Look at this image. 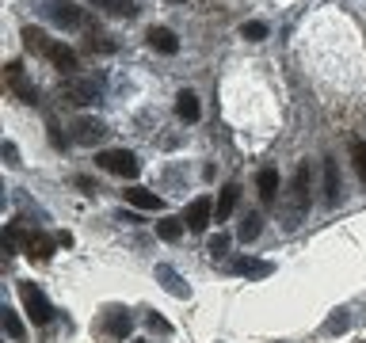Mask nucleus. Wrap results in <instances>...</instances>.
<instances>
[{
    "instance_id": "1",
    "label": "nucleus",
    "mask_w": 366,
    "mask_h": 343,
    "mask_svg": "<svg viewBox=\"0 0 366 343\" xmlns=\"http://www.w3.org/2000/svg\"><path fill=\"white\" fill-rule=\"evenodd\" d=\"M96 164L103 172H111V176H122V179H134L137 172H142V164H137V156L130 153V149H103V153L96 156Z\"/></svg>"
},
{
    "instance_id": "2",
    "label": "nucleus",
    "mask_w": 366,
    "mask_h": 343,
    "mask_svg": "<svg viewBox=\"0 0 366 343\" xmlns=\"http://www.w3.org/2000/svg\"><path fill=\"white\" fill-rule=\"evenodd\" d=\"M19 302H23V309H27V317L34 324H50L54 320V305L46 302V294L34 282H19Z\"/></svg>"
},
{
    "instance_id": "3",
    "label": "nucleus",
    "mask_w": 366,
    "mask_h": 343,
    "mask_svg": "<svg viewBox=\"0 0 366 343\" xmlns=\"http://www.w3.org/2000/svg\"><path fill=\"white\" fill-rule=\"evenodd\" d=\"M309 210V168L302 164L294 172V183H290V222L286 225H297V217Z\"/></svg>"
},
{
    "instance_id": "4",
    "label": "nucleus",
    "mask_w": 366,
    "mask_h": 343,
    "mask_svg": "<svg viewBox=\"0 0 366 343\" xmlns=\"http://www.w3.org/2000/svg\"><path fill=\"white\" fill-rule=\"evenodd\" d=\"M46 16H50L57 27H80L84 23V11H80L73 0H46Z\"/></svg>"
},
{
    "instance_id": "5",
    "label": "nucleus",
    "mask_w": 366,
    "mask_h": 343,
    "mask_svg": "<svg viewBox=\"0 0 366 343\" xmlns=\"http://www.w3.org/2000/svg\"><path fill=\"white\" fill-rule=\"evenodd\" d=\"M65 96H69V103L88 107V103H99L103 88H99V80H69V84H65Z\"/></svg>"
},
{
    "instance_id": "6",
    "label": "nucleus",
    "mask_w": 366,
    "mask_h": 343,
    "mask_svg": "<svg viewBox=\"0 0 366 343\" xmlns=\"http://www.w3.org/2000/svg\"><path fill=\"white\" fill-rule=\"evenodd\" d=\"M183 222H187L191 233H202V229L214 222V202H210V199H194V202L187 206V217H183Z\"/></svg>"
},
{
    "instance_id": "7",
    "label": "nucleus",
    "mask_w": 366,
    "mask_h": 343,
    "mask_svg": "<svg viewBox=\"0 0 366 343\" xmlns=\"http://www.w3.org/2000/svg\"><path fill=\"white\" fill-rule=\"evenodd\" d=\"M229 271H233V274H244V279H267V274L274 271V263L252 259V256H237L233 263H229Z\"/></svg>"
},
{
    "instance_id": "8",
    "label": "nucleus",
    "mask_w": 366,
    "mask_h": 343,
    "mask_svg": "<svg viewBox=\"0 0 366 343\" xmlns=\"http://www.w3.org/2000/svg\"><path fill=\"white\" fill-rule=\"evenodd\" d=\"M42 57H46V61H54L61 73H73V69H76V54L69 50L65 42H54L50 39V42H46V50H42Z\"/></svg>"
},
{
    "instance_id": "9",
    "label": "nucleus",
    "mask_w": 366,
    "mask_h": 343,
    "mask_svg": "<svg viewBox=\"0 0 366 343\" xmlns=\"http://www.w3.org/2000/svg\"><path fill=\"white\" fill-rule=\"evenodd\" d=\"M8 84H11V91H16L23 103H39V91H34L31 80H23V65H19V61L8 65Z\"/></svg>"
},
{
    "instance_id": "10",
    "label": "nucleus",
    "mask_w": 366,
    "mask_h": 343,
    "mask_svg": "<svg viewBox=\"0 0 366 343\" xmlns=\"http://www.w3.org/2000/svg\"><path fill=\"white\" fill-rule=\"evenodd\" d=\"M73 137H76L80 145L103 141V137H107V122H99V119H76V126H73Z\"/></svg>"
},
{
    "instance_id": "11",
    "label": "nucleus",
    "mask_w": 366,
    "mask_h": 343,
    "mask_svg": "<svg viewBox=\"0 0 366 343\" xmlns=\"http://www.w3.org/2000/svg\"><path fill=\"white\" fill-rule=\"evenodd\" d=\"M23 252H27L31 259L46 263V259L54 256V237H46V233H27V237H23Z\"/></svg>"
},
{
    "instance_id": "12",
    "label": "nucleus",
    "mask_w": 366,
    "mask_h": 343,
    "mask_svg": "<svg viewBox=\"0 0 366 343\" xmlns=\"http://www.w3.org/2000/svg\"><path fill=\"white\" fill-rule=\"evenodd\" d=\"M157 279L164 282V290L168 294H176V297H191V286H187V279L176 271V267H168V263H160L157 267Z\"/></svg>"
},
{
    "instance_id": "13",
    "label": "nucleus",
    "mask_w": 366,
    "mask_h": 343,
    "mask_svg": "<svg viewBox=\"0 0 366 343\" xmlns=\"http://www.w3.org/2000/svg\"><path fill=\"white\" fill-rule=\"evenodd\" d=\"M237 199H240V187L237 183H225L222 194H217V206H214V222H229L237 210Z\"/></svg>"
},
{
    "instance_id": "14",
    "label": "nucleus",
    "mask_w": 366,
    "mask_h": 343,
    "mask_svg": "<svg viewBox=\"0 0 366 343\" xmlns=\"http://www.w3.org/2000/svg\"><path fill=\"white\" fill-rule=\"evenodd\" d=\"M149 46H153V50H160V54H176L179 50V39H176V31H168V27H149Z\"/></svg>"
},
{
    "instance_id": "15",
    "label": "nucleus",
    "mask_w": 366,
    "mask_h": 343,
    "mask_svg": "<svg viewBox=\"0 0 366 343\" xmlns=\"http://www.w3.org/2000/svg\"><path fill=\"white\" fill-rule=\"evenodd\" d=\"M256 187H259V199L271 206L274 199H279V172H274V168H263L259 176H256Z\"/></svg>"
},
{
    "instance_id": "16",
    "label": "nucleus",
    "mask_w": 366,
    "mask_h": 343,
    "mask_svg": "<svg viewBox=\"0 0 366 343\" xmlns=\"http://www.w3.org/2000/svg\"><path fill=\"white\" fill-rule=\"evenodd\" d=\"M176 114L183 122H199V114H202L199 96H194V91H179V96H176Z\"/></svg>"
},
{
    "instance_id": "17",
    "label": "nucleus",
    "mask_w": 366,
    "mask_h": 343,
    "mask_svg": "<svg viewBox=\"0 0 366 343\" xmlns=\"http://www.w3.org/2000/svg\"><path fill=\"white\" fill-rule=\"evenodd\" d=\"M126 194V202L130 206H137V210H160V194H153V191H145V187H130V191H122Z\"/></svg>"
},
{
    "instance_id": "18",
    "label": "nucleus",
    "mask_w": 366,
    "mask_h": 343,
    "mask_svg": "<svg viewBox=\"0 0 366 343\" xmlns=\"http://www.w3.org/2000/svg\"><path fill=\"white\" fill-rule=\"evenodd\" d=\"M103 328H107V336H114V339H122V336H130L134 320L126 317L122 309H111V313H107V320H103Z\"/></svg>"
},
{
    "instance_id": "19",
    "label": "nucleus",
    "mask_w": 366,
    "mask_h": 343,
    "mask_svg": "<svg viewBox=\"0 0 366 343\" xmlns=\"http://www.w3.org/2000/svg\"><path fill=\"white\" fill-rule=\"evenodd\" d=\"M325 202L328 206L340 202V168H336V160H325Z\"/></svg>"
},
{
    "instance_id": "20",
    "label": "nucleus",
    "mask_w": 366,
    "mask_h": 343,
    "mask_svg": "<svg viewBox=\"0 0 366 343\" xmlns=\"http://www.w3.org/2000/svg\"><path fill=\"white\" fill-rule=\"evenodd\" d=\"M157 237L168 240V244H172V240H179L183 237V222H179V217H164V222H157Z\"/></svg>"
},
{
    "instance_id": "21",
    "label": "nucleus",
    "mask_w": 366,
    "mask_h": 343,
    "mask_svg": "<svg viewBox=\"0 0 366 343\" xmlns=\"http://www.w3.org/2000/svg\"><path fill=\"white\" fill-rule=\"evenodd\" d=\"M259 229H263V217L259 214H244V222H240V240H256L259 237Z\"/></svg>"
},
{
    "instance_id": "22",
    "label": "nucleus",
    "mask_w": 366,
    "mask_h": 343,
    "mask_svg": "<svg viewBox=\"0 0 366 343\" xmlns=\"http://www.w3.org/2000/svg\"><path fill=\"white\" fill-rule=\"evenodd\" d=\"M46 42H50V39H46L39 27H23V46H27V50L42 54V50H46Z\"/></svg>"
},
{
    "instance_id": "23",
    "label": "nucleus",
    "mask_w": 366,
    "mask_h": 343,
    "mask_svg": "<svg viewBox=\"0 0 366 343\" xmlns=\"http://www.w3.org/2000/svg\"><path fill=\"white\" fill-rule=\"evenodd\" d=\"M0 317H4V332L11 339H23V320H19V313L16 309H0Z\"/></svg>"
},
{
    "instance_id": "24",
    "label": "nucleus",
    "mask_w": 366,
    "mask_h": 343,
    "mask_svg": "<svg viewBox=\"0 0 366 343\" xmlns=\"http://www.w3.org/2000/svg\"><path fill=\"white\" fill-rule=\"evenodd\" d=\"M99 4L107 8L111 16H126V19L137 16V4H134V0H99Z\"/></svg>"
},
{
    "instance_id": "25",
    "label": "nucleus",
    "mask_w": 366,
    "mask_h": 343,
    "mask_svg": "<svg viewBox=\"0 0 366 343\" xmlns=\"http://www.w3.org/2000/svg\"><path fill=\"white\" fill-rule=\"evenodd\" d=\"M351 160H355V172H359L362 183H366V141H362V137H355V141H351Z\"/></svg>"
},
{
    "instance_id": "26",
    "label": "nucleus",
    "mask_w": 366,
    "mask_h": 343,
    "mask_svg": "<svg viewBox=\"0 0 366 343\" xmlns=\"http://www.w3.org/2000/svg\"><path fill=\"white\" fill-rule=\"evenodd\" d=\"M240 34H244L248 42H263V39H267V23L252 19V23H244V27H240Z\"/></svg>"
},
{
    "instance_id": "27",
    "label": "nucleus",
    "mask_w": 366,
    "mask_h": 343,
    "mask_svg": "<svg viewBox=\"0 0 366 343\" xmlns=\"http://www.w3.org/2000/svg\"><path fill=\"white\" fill-rule=\"evenodd\" d=\"M225 248H229V237L225 233H214V240H210V248H206V252H210V256H222Z\"/></svg>"
},
{
    "instance_id": "28",
    "label": "nucleus",
    "mask_w": 366,
    "mask_h": 343,
    "mask_svg": "<svg viewBox=\"0 0 366 343\" xmlns=\"http://www.w3.org/2000/svg\"><path fill=\"white\" fill-rule=\"evenodd\" d=\"M149 328H157V332H172V324L164 317H157V313H149Z\"/></svg>"
},
{
    "instance_id": "29",
    "label": "nucleus",
    "mask_w": 366,
    "mask_h": 343,
    "mask_svg": "<svg viewBox=\"0 0 366 343\" xmlns=\"http://www.w3.org/2000/svg\"><path fill=\"white\" fill-rule=\"evenodd\" d=\"M4 160H8V164H11V168H16V164H19V153H16V145H11V141H4Z\"/></svg>"
},
{
    "instance_id": "30",
    "label": "nucleus",
    "mask_w": 366,
    "mask_h": 343,
    "mask_svg": "<svg viewBox=\"0 0 366 343\" xmlns=\"http://www.w3.org/2000/svg\"><path fill=\"white\" fill-rule=\"evenodd\" d=\"M343 328H347V317H332L325 324V332H343Z\"/></svg>"
},
{
    "instance_id": "31",
    "label": "nucleus",
    "mask_w": 366,
    "mask_h": 343,
    "mask_svg": "<svg viewBox=\"0 0 366 343\" xmlns=\"http://www.w3.org/2000/svg\"><path fill=\"white\" fill-rule=\"evenodd\" d=\"M172 4H183V0H172Z\"/></svg>"
},
{
    "instance_id": "32",
    "label": "nucleus",
    "mask_w": 366,
    "mask_h": 343,
    "mask_svg": "<svg viewBox=\"0 0 366 343\" xmlns=\"http://www.w3.org/2000/svg\"><path fill=\"white\" fill-rule=\"evenodd\" d=\"M134 343H142V339H134Z\"/></svg>"
}]
</instances>
